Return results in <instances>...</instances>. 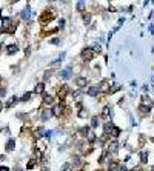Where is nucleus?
Here are the masks:
<instances>
[{
  "mask_svg": "<svg viewBox=\"0 0 154 171\" xmlns=\"http://www.w3.org/2000/svg\"><path fill=\"white\" fill-rule=\"evenodd\" d=\"M20 15H22V19H23V20H26V22H28V20L31 19L32 14H31V8L28 6V5H26L23 9H22V14H20Z\"/></svg>",
  "mask_w": 154,
  "mask_h": 171,
  "instance_id": "1",
  "label": "nucleus"
},
{
  "mask_svg": "<svg viewBox=\"0 0 154 171\" xmlns=\"http://www.w3.org/2000/svg\"><path fill=\"white\" fill-rule=\"evenodd\" d=\"M82 57H83L85 60H91V59L94 57V51L90 50V48H85V50L82 51Z\"/></svg>",
  "mask_w": 154,
  "mask_h": 171,
  "instance_id": "2",
  "label": "nucleus"
},
{
  "mask_svg": "<svg viewBox=\"0 0 154 171\" xmlns=\"http://www.w3.org/2000/svg\"><path fill=\"white\" fill-rule=\"evenodd\" d=\"M71 73H73V68L68 66V68H65V69H62V71H60V77H62L63 80H68V79L71 77Z\"/></svg>",
  "mask_w": 154,
  "mask_h": 171,
  "instance_id": "3",
  "label": "nucleus"
},
{
  "mask_svg": "<svg viewBox=\"0 0 154 171\" xmlns=\"http://www.w3.org/2000/svg\"><path fill=\"white\" fill-rule=\"evenodd\" d=\"M99 93H100V85H94V87H91L88 89V96H91V97L99 96Z\"/></svg>",
  "mask_w": 154,
  "mask_h": 171,
  "instance_id": "4",
  "label": "nucleus"
},
{
  "mask_svg": "<svg viewBox=\"0 0 154 171\" xmlns=\"http://www.w3.org/2000/svg\"><path fill=\"white\" fill-rule=\"evenodd\" d=\"M71 163H73V168H80L82 165H83V160H82L80 156H74V157H73V162H71Z\"/></svg>",
  "mask_w": 154,
  "mask_h": 171,
  "instance_id": "5",
  "label": "nucleus"
},
{
  "mask_svg": "<svg viewBox=\"0 0 154 171\" xmlns=\"http://www.w3.org/2000/svg\"><path fill=\"white\" fill-rule=\"evenodd\" d=\"M45 13H46V14L42 15V20H43V22H46V20H52L54 17H56V13H54L52 9H51V11H45Z\"/></svg>",
  "mask_w": 154,
  "mask_h": 171,
  "instance_id": "6",
  "label": "nucleus"
},
{
  "mask_svg": "<svg viewBox=\"0 0 154 171\" xmlns=\"http://www.w3.org/2000/svg\"><path fill=\"white\" fill-rule=\"evenodd\" d=\"M86 82H88L86 77H77V79H76V85H77L79 88H83V87H86Z\"/></svg>",
  "mask_w": 154,
  "mask_h": 171,
  "instance_id": "7",
  "label": "nucleus"
},
{
  "mask_svg": "<svg viewBox=\"0 0 154 171\" xmlns=\"http://www.w3.org/2000/svg\"><path fill=\"white\" fill-rule=\"evenodd\" d=\"M117 148H119V143L116 140L108 143V153H116V151H117Z\"/></svg>",
  "mask_w": 154,
  "mask_h": 171,
  "instance_id": "8",
  "label": "nucleus"
},
{
  "mask_svg": "<svg viewBox=\"0 0 154 171\" xmlns=\"http://www.w3.org/2000/svg\"><path fill=\"white\" fill-rule=\"evenodd\" d=\"M52 111L51 110H45V111H43V114H42V120L43 122H46V120H49V119H51V117H52Z\"/></svg>",
  "mask_w": 154,
  "mask_h": 171,
  "instance_id": "9",
  "label": "nucleus"
},
{
  "mask_svg": "<svg viewBox=\"0 0 154 171\" xmlns=\"http://www.w3.org/2000/svg\"><path fill=\"white\" fill-rule=\"evenodd\" d=\"M43 91H45V85H43V83H37L36 88H34V93L36 94H42Z\"/></svg>",
  "mask_w": 154,
  "mask_h": 171,
  "instance_id": "10",
  "label": "nucleus"
},
{
  "mask_svg": "<svg viewBox=\"0 0 154 171\" xmlns=\"http://www.w3.org/2000/svg\"><path fill=\"white\" fill-rule=\"evenodd\" d=\"M17 50H19V48H17V45H8V48H6V52H8V54H15V52H17Z\"/></svg>",
  "mask_w": 154,
  "mask_h": 171,
  "instance_id": "11",
  "label": "nucleus"
},
{
  "mask_svg": "<svg viewBox=\"0 0 154 171\" xmlns=\"http://www.w3.org/2000/svg\"><path fill=\"white\" fill-rule=\"evenodd\" d=\"M43 103H45V105H52L54 103V99L51 97V96L45 94V96H43Z\"/></svg>",
  "mask_w": 154,
  "mask_h": 171,
  "instance_id": "12",
  "label": "nucleus"
},
{
  "mask_svg": "<svg viewBox=\"0 0 154 171\" xmlns=\"http://www.w3.org/2000/svg\"><path fill=\"white\" fill-rule=\"evenodd\" d=\"M113 137H119L120 136V128H117V126H113L111 128V133H109Z\"/></svg>",
  "mask_w": 154,
  "mask_h": 171,
  "instance_id": "13",
  "label": "nucleus"
},
{
  "mask_svg": "<svg viewBox=\"0 0 154 171\" xmlns=\"http://www.w3.org/2000/svg\"><path fill=\"white\" fill-rule=\"evenodd\" d=\"M14 148H15V142L13 140V139H9L8 143H6V151H13Z\"/></svg>",
  "mask_w": 154,
  "mask_h": 171,
  "instance_id": "14",
  "label": "nucleus"
},
{
  "mask_svg": "<svg viewBox=\"0 0 154 171\" xmlns=\"http://www.w3.org/2000/svg\"><path fill=\"white\" fill-rule=\"evenodd\" d=\"M62 110H63V105H57V106H54V108H52V113L56 116H60V114H62Z\"/></svg>",
  "mask_w": 154,
  "mask_h": 171,
  "instance_id": "15",
  "label": "nucleus"
},
{
  "mask_svg": "<svg viewBox=\"0 0 154 171\" xmlns=\"http://www.w3.org/2000/svg\"><path fill=\"white\" fill-rule=\"evenodd\" d=\"M63 59H65V52H62V54H60V56H59V57L56 59V60H54V62L51 63V65H52V66H56V65H59V63H60V62H62V60H63Z\"/></svg>",
  "mask_w": 154,
  "mask_h": 171,
  "instance_id": "16",
  "label": "nucleus"
},
{
  "mask_svg": "<svg viewBox=\"0 0 154 171\" xmlns=\"http://www.w3.org/2000/svg\"><path fill=\"white\" fill-rule=\"evenodd\" d=\"M150 110H151V108H150V106H146V105H140V106H139V111H140L142 114L150 113Z\"/></svg>",
  "mask_w": 154,
  "mask_h": 171,
  "instance_id": "17",
  "label": "nucleus"
},
{
  "mask_svg": "<svg viewBox=\"0 0 154 171\" xmlns=\"http://www.w3.org/2000/svg\"><path fill=\"white\" fill-rule=\"evenodd\" d=\"M140 160H142V163H146L148 162V153L146 151H142L140 153Z\"/></svg>",
  "mask_w": 154,
  "mask_h": 171,
  "instance_id": "18",
  "label": "nucleus"
},
{
  "mask_svg": "<svg viewBox=\"0 0 154 171\" xmlns=\"http://www.w3.org/2000/svg\"><path fill=\"white\" fill-rule=\"evenodd\" d=\"M102 114H103V116H109V114L113 116V110L109 108V106H105V108H103V113H102Z\"/></svg>",
  "mask_w": 154,
  "mask_h": 171,
  "instance_id": "19",
  "label": "nucleus"
},
{
  "mask_svg": "<svg viewBox=\"0 0 154 171\" xmlns=\"http://www.w3.org/2000/svg\"><path fill=\"white\" fill-rule=\"evenodd\" d=\"M15 103H17V97H13L11 100H8V103H6V106L8 108H11V106H14Z\"/></svg>",
  "mask_w": 154,
  "mask_h": 171,
  "instance_id": "20",
  "label": "nucleus"
},
{
  "mask_svg": "<svg viewBox=\"0 0 154 171\" xmlns=\"http://www.w3.org/2000/svg\"><path fill=\"white\" fill-rule=\"evenodd\" d=\"M88 140H90L91 143L96 140V134H94V133H92V131H88Z\"/></svg>",
  "mask_w": 154,
  "mask_h": 171,
  "instance_id": "21",
  "label": "nucleus"
},
{
  "mask_svg": "<svg viewBox=\"0 0 154 171\" xmlns=\"http://www.w3.org/2000/svg\"><path fill=\"white\" fill-rule=\"evenodd\" d=\"M29 97H31V93H25L23 96H22V102H28V100H29Z\"/></svg>",
  "mask_w": 154,
  "mask_h": 171,
  "instance_id": "22",
  "label": "nucleus"
},
{
  "mask_svg": "<svg viewBox=\"0 0 154 171\" xmlns=\"http://www.w3.org/2000/svg\"><path fill=\"white\" fill-rule=\"evenodd\" d=\"M91 125H92V128H96V126H99V117H92V120H91Z\"/></svg>",
  "mask_w": 154,
  "mask_h": 171,
  "instance_id": "23",
  "label": "nucleus"
},
{
  "mask_svg": "<svg viewBox=\"0 0 154 171\" xmlns=\"http://www.w3.org/2000/svg\"><path fill=\"white\" fill-rule=\"evenodd\" d=\"M45 130H43V128H38V130L36 131V137H42V134H45Z\"/></svg>",
  "mask_w": 154,
  "mask_h": 171,
  "instance_id": "24",
  "label": "nucleus"
},
{
  "mask_svg": "<svg viewBox=\"0 0 154 171\" xmlns=\"http://www.w3.org/2000/svg\"><path fill=\"white\" fill-rule=\"evenodd\" d=\"M90 20H91V14H83V22L88 25L90 23Z\"/></svg>",
  "mask_w": 154,
  "mask_h": 171,
  "instance_id": "25",
  "label": "nucleus"
},
{
  "mask_svg": "<svg viewBox=\"0 0 154 171\" xmlns=\"http://www.w3.org/2000/svg\"><path fill=\"white\" fill-rule=\"evenodd\" d=\"M85 6V0H79V3H77V9H83Z\"/></svg>",
  "mask_w": 154,
  "mask_h": 171,
  "instance_id": "26",
  "label": "nucleus"
},
{
  "mask_svg": "<svg viewBox=\"0 0 154 171\" xmlns=\"http://www.w3.org/2000/svg\"><path fill=\"white\" fill-rule=\"evenodd\" d=\"M54 133H56V131H52V130H49V131H46V133H45V136H46L48 139H51V137L54 136Z\"/></svg>",
  "mask_w": 154,
  "mask_h": 171,
  "instance_id": "27",
  "label": "nucleus"
},
{
  "mask_svg": "<svg viewBox=\"0 0 154 171\" xmlns=\"http://www.w3.org/2000/svg\"><path fill=\"white\" fill-rule=\"evenodd\" d=\"M92 51H94V52H100V45H94Z\"/></svg>",
  "mask_w": 154,
  "mask_h": 171,
  "instance_id": "28",
  "label": "nucleus"
},
{
  "mask_svg": "<svg viewBox=\"0 0 154 171\" xmlns=\"http://www.w3.org/2000/svg\"><path fill=\"white\" fill-rule=\"evenodd\" d=\"M5 94H6V89H5V88H0V97H3Z\"/></svg>",
  "mask_w": 154,
  "mask_h": 171,
  "instance_id": "29",
  "label": "nucleus"
},
{
  "mask_svg": "<svg viewBox=\"0 0 154 171\" xmlns=\"http://www.w3.org/2000/svg\"><path fill=\"white\" fill-rule=\"evenodd\" d=\"M51 43H52V45H57V43H60V40H59V39H52Z\"/></svg>",
  "mask_w": 154,
  "mask_h": 171,
  "instance_id": "30",
  "label": "nucleus"
},
{
  "mask_svg": "<svg viewBox=\"0 0 154 171\" xmlns=\"http://www.w3.org/2000/svg\"><path fill=\"white\" fill-rule=\"evenodd\" d=\"M0 171H9L8 167H0Z\"/></svg>",
  "mask_w": 154,
  "mask_h": 171,
  "instance_id": "31",
  "label": "nucleus"
},
{
  "mask_svg": "<svg viewBox=\"0 0 154 171\" xmlns=\"http://www.w3.org/2000/svg\"><path fill=\"white\" fill-rule=\"evenodd\" d=\"M119 171H128V170H126V168H125V167H122V168H120V170H119Z\"/></svg>",
  "mask_w": 154,
  "mask_h": 171,
  "instance_id": "32",
  "label": "nucleus"
},
{
  "mask_svg": "<svg viewBox=\"0 0 154 171\" xmlns=\"http://www.w3.org/2000/svg\"><path fill=\"white\" fill-rule=\"evenodd\" d=\"M133 171H142V170H140V168H134Z\"/></svg>",
  "mask_w": 154,
  "mask_h": 171,
  "instance_id": "33",
  "label": "nucleus"
},
{
  "mask_svg": "<svg viewBox=\"0 0 154 171\" xmlns=\"http://www.w3.org/2000/svg\"><path fill=\"white\" fill-rule=\"evenodd\" d=\"M151 33L154 34V26H151Z\"/></svg>",
  "mask_w": 154,
  "mask_h": 171,
  "instance_id": "34",
  "label": "nucleus"
},
{
  "mask_svg": "<svg viewBox=\"0 0 154 171\" xmlns=\"http://www.w3.org/2000/svg\"><path fill=\"white\" fill-rule=\"evenodd\" d=\"M2 108H3V105H2V102H0V111H2Z\"/></svg>",
  "mask_w": 154,
  "mask_h": 171,
  "instance_id": "35",
  "label": "nucleus"
},
{
  "mask_svg": "<svg viewBox=\"0 0 154 171\" xmlns=\"http://www.w3.org/2000/svg\"><path fill=\"white\" fill-rule=\"evenodd\" d=\"M17 171H22V170H17Z\"/></svg>",
  "mask_w": 154,
  "mask_h": 171,
  "instance_id": "36",
  "label": "nucleus"
},
{
  "mask_svg": "<svg viewBox=\"0 0 154 171\" xmlns=\"http://www.w3.org/2000/svg\"><path fill=\"white\" fill-rule=\"evenodd\" d=\"M153 3H154V0H153Z\"/></svg>",
  "mask_w": 154,
  "mask_h": 171,
  "instance_id": "37",
  "label": "nucleus"
}]
</instances>
